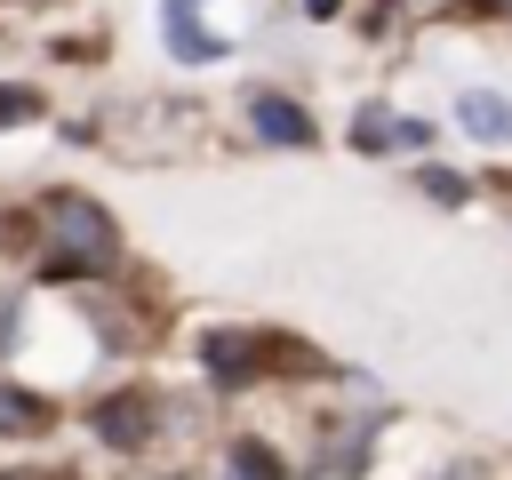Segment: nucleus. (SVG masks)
Returning a JSON list of instances; mask_svg holds the SVG:
<instances>
[{
  "label": "nucleus",
  "instance_id": "obj_1",
  "mask_svg": "<svg viewBox=\"0 0 512 480\" xmlns=\"http://www.w3.org/2000/svg\"><path fill=\"white\" fill-rule=\"evenodd\" d=\"M48 224H56V248H48V272L56 280H80V272H112L120 264V232H112V216L96 200L56 192L48 200Z\"/></svg>",
  "mask_w": 512,
  "mask_h": 480
},
{
  "label": "nucleus",
  "instance_id": "obj_3",
  "mask_svg": "<svg viewBox=\"0 0 512 480\" xmlns=\"http://www.w3.org/2000/svg\"><path fill=\"white\" fill-rule=\"evenodd\" d=\"M200 360L216 368V384H248V376H264V344H256L248 328H208V336H200Z\"/></svg>",
  "mask_w": 512,
  "mask_h": 480
},
{
  "label": "nucleus",
  "instance_id": "obj_9",
  "mask_svg": "<svg viewBox=\"0 0 512 480\" xmlns=\"http://www.w3.org/2000/svg\"><path fill=\"white\" fill-rule=\"evenodd\" d=\"M416 176H424V192H432V200H448V208H464V200H472V184H464L456 168H416Z\"/></svg>",
  "mask_w": 512,
  "mask_h": 480
},
{
  "label": "nucleus",
  "instance_id": "obj_6",
  "mask_svg": "<svg viewBox=\"0 0 512 480\" xmlns=\"http://www.w3.org/2000/svg\"><path fill=\"white\" fill-rule=\"evenodd\" d=\"M144 424H152V408H144V400H104V408H96V432H104L112 448H136V440H144Z\"/></svg>",
  "mask_w": 512,
  "mask_h": 480
},
{
  "label": "nucleus",
  "instance_id": "obj_2",
  "mask_svg": "<svg viewBox=\"0 0 512 480\" xmlns=\"http://www.w3.org/2000/svg\"><path fill=\"white\" fill-rule=\"evenodd\" d=\"M248 128H256L264 144H288V152L320 136V120H304V104H288V96H272V88H256V96H248Z\"/></svg>",
  "mask_w": 512,
  "mask_h": 480
},
{
  "label": "nucleus",
  "instance_id": "obj_7",
  "mask_svg": "<svg viewBox=\"0 0 512 480\" xmlns=\"http://www.w3.org/2000/svg\"><path fill=\"white\" fill-rule=\"evenodd\" d=\"M0 432H48V400H32V392L0 384Z\"/></svg>",
  "mask_w": 512,
  "mask_h": 480
},
{
  "label": "nucleus",
  "instance_id": "obj_12",
  "mask_svg": "<svg viewBox=\"0 0 512 480\" xmlns=\"http://www.w3.org/2000/svg\"><path fill=\"white\" fill-rule=\"evenodd\" d=\"M304 8H312V16H336V8H344V0H304Z\"/></svg>",
  "mask_w": 512,
  "mask_h": 480
},
{
  "label": "nucleus",
  "instance_id": "obj_8",
  "mask_svg": "<svg viewBox=\"0 0 512 480\" xmlns=\"http://www.w3.org/2000/svg\"><path fill=\"white\" fill-rule=\"evenodd\" d=\"M224 480H280V456L256 448V440H240V448L224 456Z\"/></svg>",
  "mask_w": 512,
  "mask_h": 480
},
{
  "label": "nucleus",
  "instance_id": "obj_10",
  "mask_svg": "<svg viewBox=\"0 0 512 480\" xmlns=\"http://www.w3.org/2000/svg\"><path fill=\"white\" fill-rule=\"evenodd\" d=\"M32 112H40V96H32V88H0V128H24Z\"/></svg>",
  "mask_w": 512,
  "mask_h": 480
},
{
  "label": "nucleus",
  "instance_id": "obj_13",
  "mask_svg": "<svg viewBox=\"0 0 512 480\" xmlns=\"http://www.w3.org/2000/svg\"><path fill=\"white\" fill-rule=\"evenodd\" d=\"M0 240H8V224H0Z\"/></svg>",
  "mask_w": 512,
  "mask_h": 480
},
{
  "label": "nucleus",
  "instance_id": "obj_5",
  "mask_svg": "<svg viewBox=\"0 0 512 480\" xmlns=\"http://www.w3.org/2000/svg\"><path fill=\"white\" fill-rule=\"evenodd\" d=\"M160 8H168V48H176L184 64H224V56H232V40H216V32L192 24V0H160Z\"/></svg>",
  "mask_w": 512,
  "mask_h": 480
},
{
  "label": "nucleus",
  "instance_id": "obj_11",
  "mask_svg": "<svg viewBox=\"0 0 512 480\" xmlns=\"http://www.w3.org/2000/svg\"><path fill=\"white\" fill-rule=\"evenodd\" d=\"M352 144H360V152H376V144H392V120H376V112H368V120L352 128Z\"/></svg>",
  "mask_w": 512,
  "mask_h": 480
},
{
  "label": "nucleus",
  "instance_id": "obj_4",
  "mask_svg": "<svg viewBox=\"0 0 512 480\" xmlns=\"http://www.w3.org/2000/svg\"><path fill=\"white\" fill-rule=\"evenodd\" d=\"M456 128L480 136V144H512V96H496V88H464V96H456Z\"/></svg>",
  "mask_w": 512,
  "mask_h": 480
}]
</instances>
